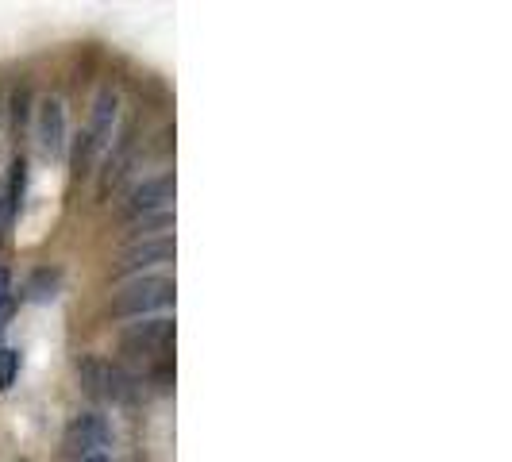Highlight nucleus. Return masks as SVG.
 I'll list each match as a JSON object with an SVG mask.
<instances>
[{"label":"nucleus","instance_id":"obj_4","mask_svg":"<svg viewBox=\"0 0 512 462\" xmlns=\"http://www.w3.org/2000/svg\"><path fill=\"white\" fill-rule=\"evenodd\" d=\"M116 116H120V97H116L112 89H104L101 97H97V108H93L89 128L81 131V139H77V151H74L77 174H81V170H89V166H93V158L108 147L112 128H116Z\"/></svg>","mask_w":512,"mask_h":462},{"label":"nucleus","instance_id":"obj_6","mask_svg":"<svg viewBox=\"0 0 512 462\" xmlns=\"http://www.w3.org/2000/svg\"><path fill=\"white\" fill-rule=\"evenodd\" d=\"M174 193H178L174 174H154V178L135 181L128 189V197H124V212H128L131 220L135 216H151V212H170Z\"/></svg>","mask_w":512,"mask_h":462},{"label":"nucleus","instance_id":"obj_12","mask_svg":"<svg viewBox=\"0 0 512 462\" xmlns=\"http://www.w3.org/2000/svg\"><path fill=\"white\" fill-rule=\"evenodd\" d=\"M20 374V351L16 347H0V393H8Z\"/></svg>","mask_w":512,"mask_h":462},{"label":"nucleus","instance_id":"obj_13","mask_svg":"<svg viewBox=\"0 0 512 462\" xmlns=\"http://www.w3.org/2000/svg\"><path fill=\"white\" fill-rule=\"evenodd\" d=\"M8 297H12V278H8V270L0 266V305H4Z\"/></svg>","mask_w":512,"mask_h":462},{"label":"nucleus","instance_id":"obj_7","mask_svg":"<svg viewBox=\"0 0 512 462\" xmlns=\"http://www.w3.org/2000/svg\"><path fill=\"white\" fill-rule=\"evenodd\" d=\"M166 262H174V239L158 235V239H143V243L128 247L124 258H120V266H116V274L120 278L124 274H143L147 266H166Z\"/></svg>","mask_w":512,"mask_h":462},{"label":"nucleus","instance_id":"obj_3","mask_svg":"<svg viewBox=\"0 0 512 462\" xmlns=\"http://www.w3.org/2000/svg\"><path fill=\"white\" fill-rule=\"evenodd\" d=\"M174 335L178 328L170 316H143L120 332V351L135 355V359H166L174 347Z\"/></svg>","mask_w":512,"mask_h":462},{"label":"nucleus","instance_id":"obj_9","mask_svg":"<svg viewBox=\"0 0 512 462\" xmlns=\"http://www.w3.org/2000/svg\"><path fill=\"white\" fill-rule=\"evenodd\" d=\"M24 185H27V166L24 158L12 166V174H8V189H4V197H0V216H4V224L20 212V205H24Z\"/></svg>","mask_w":512,"mask_h":462},{"label":"nucleus","instance_id":"obj_5","mask_svg":"<svg viewBox=\"0 0 512 462\" xmlns=\"http://www.w3.org/2000/svg\"><path fill=\"white\" fill-rule=\"evenodd\" d=\"M104 447H112V424L101 412H81L62 432V455L74 462L89 459V455H104Z\"/></svg>","mask_w":512,"mask_h":462},{"label":"nucleus","instance_id":"obj_14","mask_svg":"<svg viewBox=\"0 0 512 462\" xmlns=\"http://www.w3.org/2000/svg\"><path fill=\"white\" fill-rule=\"evenodd\" d=\"M81 462H112L108 455H89V459H81Z\"/></svg>","mask_w":512,"mask_h":462},{"label":"nucleus","instance_id":"obj_1","mask_svg":"<svg viewBox=\"0 0 512 462\" xmlns=\"http://www.w3.org/2000/svg\"><path fill=\"white\" fill-rule=\"evenodd\" d=\"M81 389L101 405H135L143 397V382L128 374L120 362H108L101 355H81L74 362Z\"/></svg>","mask_w":512,"mask_h":462},{"label":"nucleus","instance_id":"obj_2","mask_svg":"<svg viewBox=\"0 0 512 462\" xmlns=\"http://www.w3.org/2000/svg\"><path fill=\"white\" fill-rule=\"evenodd\" d=\"M178 297V285L170 274H139L128 285H120V293L112 297V312L116 316H131V320H143L151 312L174 305Z\"/></svg>","mask_w":512,"mask_h":462},{"label":"nucleus","instance_id":"obj_8","mask_svg":"<svg viewBox=\"0 0 512 462\" xmlns=\"http://www.w3.org/2000/svg\"><path fill=\"white\" fill-rule=\"evenodd\" d=\"M39 147L47 154L66 151V112L58 101H47L39 112Z\"/></svg>","mask_w":512,"mask_h":462},{"label":"nucleus","instance_id":"obj_11","mask_svg":"<svg viewBox=\"0 0 512 462\" xmlns=\"http://www.w3.org/2000/svg\"><path fill=\"white\" fill-rule=\"evenodd\" d=\"M58 282H62L58 270H39V274L27 282V297H31V301H47V297H54Z\"/></svg>","mask_w":512,"mask_h":462},{"label":"nucleus","instance_id":"obj_10","mask_svg":"<svg viewBox=\"0 0 512 462\" xmlns=\"http://www.w3.org/2000/svg\"><path fill=\"white\" fill-rule=\"evenodd\" d=\"M174 228V212H151V216H135L128 224V231L135 235V243L151 239L154 231H170Z\"/></svg>","mask_w":512,"mask_h":462}]
</instances>
